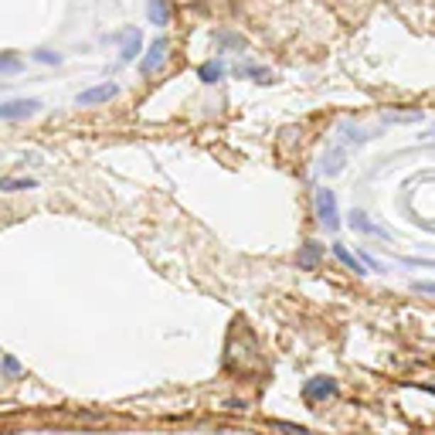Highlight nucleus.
<instances>
[{
    "label": "nucleus",
    "instance_id": "nucleus-1",
    "mask_svg": "<svg viewBox=\"0 0 435 435\" xmlns=\"http://www.w3.org/2000/svg\"><path fill=\"white\" fill-rule=\"evenodd\" d=\"M313 208H316V221L323 225L326 232H337L340 228V208H337V194L330 187H320L313 194Z\"/></svg>",
    "mask_w": 435,
    "mask_h": 435
},
{
    "label": "nucleus",
    "instance_id": "nucleus-2",
    "mask_svg": "<svg viewBox=\"0 0 435 435\" xmlns=\"http://www.w3.org/2000/svg\"><path fill=\"white\" fill-rule=\"evenodd\" d=\"M106 41H112V45H119V62L129 65V62H136L143 55V31L140 28H123V31H116V34H106Z\"/></svg>",
    "mask_w": 435,
    "mask_h": 435
},
{
    "label": "nucleus",
    "instance_id": "nucleus-3",
    "mask_svg": "<svg viewBox=\"0 0 435 435\" xmlns=\"http://www.w3.org/2000/svg\"><path fill=\"white\" fill-rule=\"evenodd\" d=\"M38 109H41V102H38V99H7V102H0V119H4V123L31 119Z\"/></svg>",
    "mask_w": 435,
    "mask_h": 435
},
{
    "label": "nucleus",
    "instance_id": "nucleus-4",
    "mask_svg": "<svg viewBox=\"0 0 435 435\" xmlns=\"http://www.w3.org/2000/svg\"><path fill=\"white\" fill-rule=\"evenodd\" d=\"M167 55H171L167 38H154V41H150V48H146V55L140 58V72H143V75H154L156 68L167 62Z\"/></svg>",
    "mask_w": 435,
    "mask_h": 435
},
{
    "label": "nucleus",
    "instance_id": "nucleus-5",
    "mask_svg": "<svg viewBox=\"0 0 435 435\" xmlns=\"http://www.w3.org/2000/svg\"><path fill=\"white\" fill-rule=\"evenodd\" d=\"M119 95V85L116 82H102V85H92V89H85V92L75 95L78 106H102L109 99H116Z\"/></svg>",
    "mask_w": 435,
    "mask_h": 435
},
{
    "label": "nucleus",
    "instance_id": "nucleus-6",
    "mask_svg": "<svg viewBox=\"0 0 435 435\" xmlns=\"http://www.w3.org/2000/svg\"><path fill=\"white\" fill-rule=\"evenodd\" d=\"M333 394H337V381L333 377H313V381L303 385V398L306 402H326Z\"/></svg>",
    "mask_w": 435,
    "mask_h": 435
},
{
    "label": "nucleus",
    "instance_id": "nucleus-7",
    "mask_svg": "<svg viewBox=\"0 0 435 435\" xmlns=\"http://www.w3.org/2000/svg\"><path fill=\"white\" fill-rule=\"evenodd\" d=\"M347 167V146H330L323 154V163H320V171L326 173V177H337V173Z\"/></svg>",
    "mask_w": 435,
    "mask_h": 435
},
{
    "label": "nucleus",
    "instance_id": "nucleus-8",
    "mask_svg": "<svg viewBox=\"0 0 435 435\" xmlns=\"http://www.w3.org/2000/svg\"><path fill=\"white\" fill-rule=\"evenodd\" d=\"M225 75H228V65L221 62V58H208V62H201V68H198V78H201L204 85H218Z\"/></svg>",
    "mask_w": 435,
    "mask_h": 435
},
{
    "label": "nucleus",
    "instance_id": "nucleus-9",
    "mask_svg": "<svg viewBox=\"0 0 435 435\" xmlns=\"http://www.w3.org/2000/svg\"><path fill=\"white\" fill-rule=\"evenodd\" d=\"M146 17L154 21L156 28H167V24H171V7H167V0H146Z\"/></svg>",
    "mask_w": 435,
    "mask_h": 435
},
{
    "label": "nucleus",
    "instance_id": "nucleus-10",
    "mask_svg": "<svg viewBox=\"0 0 435 435\" xmlns=\"http://www.w3.org/2000/svg\"><path fill=\"white\" fill-rule=\"evenodd\" d=\"M24 72V58L17 51H0V75H21Z\"/></svg>",
    "mask_w": 435,
    "mask_h": 435
},
{
    "label": "nucleus",
    "instance_id": "nucleus-11",
    "mask_svg": "<svg viewBox=\"0 0 435 435\" xmlns=\"http://www.w3.org/2000/svg\"><path fill=\"white\" fill-rule=\"evenodd\" d=\"M350 228H358V232H364V235H381V228H377L371 218L360 211V208H354V211H350Z\"/></svg>",
    "mask_w": 435,
    "mask_h": 435
},
{
    "label": "nucleus",
    "instance_id": "nucleus-12",
    "mask_svg": "<svg viewBox=\"0 0 435 435\" xmlns=\"http://www.w3.org/2000/svg\"><path fill=\"white\" fill-rule=\"evenodd\" d=\"M333 255H337V259H340V262L347 265L350 272H358V276H364V262H360L358 255H350V252L343 249V245H333Z\"/></svg>",
    "mask_w": 435,
    "mask_h": 435
},
{
    "label": "nucleus",
    "instance_id": "nucleus-13",
    "mask_svg": "<svg viewBox=\"0 0 435 435\" xmlns=\"http://www.w3.org/2000/svg\"><path fill=\"white\" fill-rule=\"evenodd\" d=\"M238 75L255 78V82H262V85H269V78H272V72H269L265 65H242V68H238Z\"/></svg>",
    "mask_w": 435,
    "mask_h": 435
},
{
    "label": "nucleus",
    "instance_id": "nucleus-14",
    "mask_svg": "<svg viewBox=\"0 0 435 435\" xmlns=\"http://www.w3.org/2000/svg\"><path fill=\"white\" fill-rule=\"evenodd\" d=\"M316 259H320V245L306 242V249L299 252V269H316Z\"/></svg>",
    "mask_w": 435,
    "mask_h": 435
},
{
    "label": "nucleus",
    "instance_id": "nucleus-15",
    "mask_svg": "<svg viewBox=\"0 0 435 435\" xmlns=\"http://www.w3.org/2000/svg\"><path fill=\"white\" fill-rule=\"evenodd\" d=\"M34 181H21V177H0V190H31Z\"/></svg>",
    "mask_w": 435,
    "mask_h": 435
},
{
    "label": "nucleus",
    "instance_id": "nucleus-16",
    "mask_svg": "<svg viewBox=\"0 0 435 435\" xmlns=\"http://www.w3.org/2000/svg\"><path fill=\"white\" fill-rule=\"evenodd\" d=\"M34 58H38V62H45V65H62L65 62L62 51H51V48H38V51H34Z\"/></svg>",
    "mask_w": 435,
    "mask_h": 435
},
{
    "label": "nucleus",
    "instance_id": "nucleus-17",
    "mask_svg": "<svg viewBox=\"0 0 435 435\" xmlns=\"http://www.w3.org/2000/svg\"><path fill=\"white\" fill-rule=\"evenodd\" d=\"M215 41L221 48H245V41H242V38H235V34H215Z\"/></svg>",
    "mask_w": 435,
    "mask_h": 435
},
{
    "label": "nucleus",
    "instance_id": "nucleus-18",
    "mask_svg": "<svg viewBox=\"0 0 435 435\" xmlns=\"http://www.w3.org/2000/svg\"><path fill=\"white\" fill-rule=\"evenodd\" d=\"M276 429H282V432H293V435H313L310 429H299V425H289V421H279Z\"/></svg>",
    "mask_w": 435,
    "mask_h": 435
},
{
    "label": "nucleus",
    "instance_id": "nucleus-19",
    "mask_svg": "<svg viewBox=\"0 0 435 435\" xmlns=\"http://www.w3.org/2000/svg\"><path fill=\"white\" fill-rule=\"evenodd\" d=\"M415 289L425 296H435V282H415Z\"/></svg>",
    "mask_w": 435,
    "mask_h": 435
},
{
    "label": "nucleus",
    "instance_id": "nucleus-20",
    "mask_svg": "<svg viewBox=\"0 0 435 435\" xmlns=\"http://www.w3.org/2000/svg\"><path fill=\"white\" fill-rule=\"evenodd\" d=\"M215 435H249V432H215Z\"/></svg>",
    "mask_w": 435,
    "mask_h": 435
}]
</instances>
